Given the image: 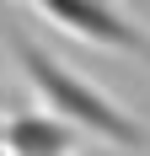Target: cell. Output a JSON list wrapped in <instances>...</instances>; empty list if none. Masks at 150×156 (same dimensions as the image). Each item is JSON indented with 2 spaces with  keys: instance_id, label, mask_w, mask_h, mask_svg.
<instances>
[{
  "instance_id": "cell-1",
  "label": "cell",
  "mask_w": 150,
  "mask_h": 156,
  "mask_svg": "<svg viewBox=\"0 0 150 156\" xmlns=\"http://www.w3.org/2000/svg\"><path fill=\"white\" fill-rule=\"evenodd\" d=\"M5 48H11V59L22 65L27 86L43 97V108H54L64 124L86 129V135L118 145V151H150V129L139 124L134 113L123 108L118 97H107L102 86H91L86 76H75L64 59H54L43 43H32L27 32H5Z\"/></svg>"
},
{
  "instance_id": "cell-2",
  "label": "cell",
  "mask_w": 150,
  "mask_h": 156,
  "mask_svg": "<svg viewBox=\"0 0 150 156\" xmlns=\"http://www.w3.org/2000/svg\"><path fill=\"white\" fill-rule=\"evenodd\" d=\"M27 5L43 22L75 32L80 43H97V48H113V54H129V59L150 65V32L139 22H129L113 0H27Z\"/></svg>"
},
{
  "instance_id": "cell-3",
  "label": "cell",
  "mask_w": 150,
  "mask_h": 156,
  "mask_svg": "<svg viewBox=\"0 0 150 156\" xmlns=\"http://www.w3.org/2000/svg\"><path fill=\"white\" fill-rule=\"evenodd\" d=\"M0 151L5 156H70L75 124L59 113H5L0 119Z\"/></svg>"
}]
</instances>
